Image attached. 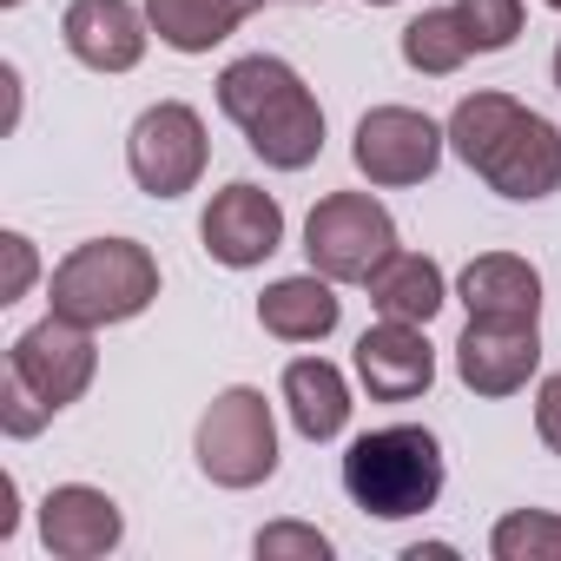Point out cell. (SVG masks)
<instances>
[{"mask_svg":"<svg viewBox=\"0 0 561 561\" xmlns=\"http://www.w3.org/2000/svg\"><path fill=\"white\" fill-rule=\"evenodd\" d=\"M119 535H126V515H119V502L106 489H93V482L47 489V502H41V541H47V554H60V561H100V554L119 548Z\"/></svg>","mask_w":561,"mask_h":561,"instance_id":"4fadbf2b","label":"cell"},{"mask_svg":"<svg viewBox=\"0 0 561 561\" xmlns=\"http://www.w3.org/2000/svg\"><path fill=\"white\" fill-rule=\"evenodd\" d=\"M285 410H291V423H298L305 443L344 436V423H351V383H344V370L324 364V357H291L285 364Z\"/></svg>","mask_w":561,"mask_h":561,"instance_id":"e0dca14e","label":"cell"},{"mask_svg":"<svg viewBox=\"0 0 561 561\" xmlns=\"http://www.w3.org/2000/svg\"><path fill=\"white\" fill-rule=\"evenodd\" d=\"M469 54H476V41H469V27H462V14H456V8H423V14L403 27V67H410V73H423V80L456 73Z\"/></svg>","mask_w":561,"mask_h":561,"instance_id":"ffe728a7","label":"cell"},{"mask_svg":"<svg viewBox=\"0 0 561 561\" xmlns=\"http://www.w3.org/2000/svg\"><path fill=\"white\" fill-rule=\"evenodd\" d=\"M198 469L218 489H257L277 476V423L264 390L231 383L211 397V410L198 416Z\"/></svg>","mask_w":561,"mask_h":561,"instance_id":"5b68a950","label":"cell"},{"mask_svg":"<svg viewBox=\"0 0 561 561\" xmlns=\"http://www.w3.org/2000/svg\"><path fill=\"white\" fill-rule=\"evenodd\" d=\"M0 8H21V0H0Z\"/></svg>","mask_w":561,"mask_h":561,"instance_id":"4dcf8cb0","label":"cell"},{"mask_svg":"<svg viewBox=\"0 0 561 561\" xmlns=\"http://www.w3.org/2000/svg\"><path fill=\"white\" fill-rule=\"evenodd\" d=\"M146 21L172 54H211L218 41H231L238 21H251L238 0H146Z\"/></svg>","mask_w":561,"mask_h":561,"instance_id":"d6986e66","label":"cell"},{"mask_svg":"<svg viewBox=\"0 0 561 561\" xmlns=\"http://www.w3.org/2000/svg\"><path fill=\"white\" fill-rule=\"evenodd\" d=\"M159 298V257L139 238H87L54 264L47 305L87 331L106 324H133L146 305Z\"/></svg>","mask_w":561,"mask_h":561,"instance_id":"3957f363","label":"cell"},{"mask_svg":"<svg viewBox=\"0 0 561 561\" xmlns=\"http://www.w3.org/2000/svg\"><path fill=\"white\" fill-rule=\"evenodd\" d=\"M443 133H449V152L489 192L522 198V205L561 192V133L541 113H528L522 100H508V93H469L449 113Z\"/></svg>","mask_w":561,"mask_h":561,"instance_id":"6da1fadb","label":"cell"},{"mask_svg":"<svg viewBox=\"0 0 561 561\" xmlns=\"http://www.w3.org/2000/svg\"><path fill=\"white\" fill-rule=\"evenodd\" d=\"M238 8H244V14H257V8H264V0H238Z\"/></svg>","mask_w":561,"mask_h":561,"instance_id":"83f0119b","label":"cell"},{"mask_svg":"<svg viewBox=\"0 0 561 561\" xmlns=\"http://www.w3.org/2000/svg\"><path fill=\"white\" fill-rule=\"evenodd\" d=\"M370 305L377 318H403V324H430L443 305H449V285H443V264L423 257V251H390L377 271H370Z\"/></svg>","mask_w":561,"mask_h":561,"instance_id":"ac0fdd59","label":"cell"},{"mask_svg":"<svg viewBox=\"0 0 561 561\" xmlns=\"http://www.w3.org/2000/svg\"><path fill=\"white\" fill-rule=\"evenodd\" d=\"M364 8H397V0H364Z\"/></svg>","mask_w":561,"mask_h":561,"instance_id":"f546056e","label":"cell"},{"mask_svg":"<svg viewBox=\"0 0 561 561\" xmlns=\"http://www.w3.org/2000/svg\"><path fill=\"white\" fill-rule=\"evenodd\" d=\"M554 87H561V47H554Z\"/></svg>","mask_w":561,"mask_h":561,"instance_id":"f1b7e54d","label":"cell"},{"mask_svg":"<svg viewBox=\"0 0 561 561\" xmlns=\"http://www.w3.org/2000/svg\"><path fill=\"white\" fill-rule=\"evenodd\" d=\"M489 554L495 561H561V515L548 508H515L489 528Z\"/></svg>","mask_w":561,"mask_h":561,"instance_id":"44dd1931","label":"cell"},{"mask_svg":"<svg viewBox=\"0 0 561 561\" xmlns=\"http://www.w3.org/2000/svg\"><path fill=\"white\" fill-rule=\"evenodd\" d=\"M449 554H456V548H449V541H436V548H410L403 561H449Z\"/></svg>","mask_w":561,"mask_h":561,"instance_id":"4316f807","label":"cell"},{"mask_svg":"<svg viewBox=\"0 0 561 561\" xmlns=\"http://www.w3.org/2000/svg\"><path fill=\"white\" fill-rule=\"evenodd\" d=\"M8 370L60 416L67 403H80L87 397V383H93V370H100V351H93V331L87 324H73V318H60V311H47L34 331H21L14 337V351H8Z\"/></svg>","mask_w":561,"mask_h":561,"instance_id":"9c48e42d","label":"cell"},{"mask_svg":"<svg viewBox=\"0 0 561 561\" xmlns=\"http://www.w3.org/2000/svg\"><path fill=\"white\" fill-rule=\"evenodd\" d=\"M443 146L449 133L416 113V106H370L357 119V139H351V159L370 185H423L436 165H443Z\"/></svg>","mask_w":561,"mask_h":561,"instance_id":"ba28073f","label":"cell"},{"mask_svg":"<svg viewBox=\"0 0 561 561\" xmlns=\"http://www.w3.org/2000/svg\"><path fill=\"white\" fill-rule=\"evenodd\" d=\"M205 159H211V139H205V119L185 100H159L133 119L126 165H133V185L146 198H185L205 179Z\"/></svg>","mask_w":561,"mask_h":561,"instance_id":"52a82bcc","label":"cell"},{"mask_svg":"<svg viewBox=\"0 0 561 561\" xmlns=\"http://www.w3.org/2000/svg\"><path fill=\"white\" fill-rule=\"evenodd\" d=\"M344 489L377 522H410V515L436 508V495H443V443H436V430H423V423L364 430L344 449Z\"/></svg>","mask_w":561,"mask_h":561,"instance_id":"277c9868","label":"cell"},{"mask_svg":"<svg viewBox=\"0 0 561 561\" xmlns=\"http://www.w3.org/2000/svg\"><path fill=\"white\" fill-rule=\"evenodd\" d=\"M548 8H554V14H561V0H548Z\"/></svg>","mask_w":561,"mask_h":561,"instance_id":"1f68e13d","label":"cell"},{"mask_svg":"<svg viewBox=\"0 0 561 561\" xmlns=\"http://www.w3.org/2000/svg\"><path fill=\"white\" fill-rule=\"evenodd\" d=\"M41 423H54V410L8 370V377H0V430H8V436H41Z\"/></svg>","mask_w":561,"mask_h":561,"instance_id":"cb8c5ba5","label":"cell"},{"mask_svg":"<svg viewBox=\"0 0 561 561\" xmlns=\"http://www.w3.org/2000/svg\"><path fill=\"white\" fill-rule=\"evenodd\" d=\"M541 364V331L515 318H469L456 337V377L476 397H515Z\"/></svg>","mask_w":561,"mask_h":561,"instance_id":"8fae6325","label":"cell"},{"mask_svg":"<svg viewBox=\"0 0 561 561\" xmlns=\"http://www.w3.org/2000/svg\"><path fill=\"white\" fill-rule=\"evenodd\" d=\"M218 113L271 172H305L324 152V106L305 73L277 54H244L218 73Z\"/></svg>","mask_w":561,"mask_h":561,"instance_id":"7a4b0ae2","label":"cell"},{"mask_svg":"<svg viewBox=\"0 0 561 561\" xmlns=\"http://www.w3.org/2000/svg\"><path fill=\"white\" fill-rule=\"evenodd\" d=\"M0 251H8V285H0V305H14L34 285V238L27 231H8V238H0Z\"/></svg>","mask_w":561,"mask_h":561,"instance_id":"d4e9b609","label":"cell"},{"mask_svg":"<svg viewBox=\"0 0 561 561\" xmlns=\"http://www.w3.org/2000/svg\"><path fill=\"white\" fill-rule=\"evenodd\" d=\"M60 41L93 73H133L146 60L152 21L133 8V0H73V8L60 14Z\"/></svg>","mask_w":561,"mask_h":561,"instance_id":"7c38bea8","label":"cell"},{"mask_svg":"<svg viewBox=\"0 0 561 561\" xmlns=\"http://www.w3.org/2000/svg\"><path fill=\"white\" fill-rule=\"evenodd\" d=\"M357 383L377 397V403H410L436 383V351L423 337V324H403V318H383L357 337Z\"/></svg>","mask_w":561,"mask_h":561,"instance_id":"5bb4252c","label":"cell"},{"mask_svg":"<svg viewBox=\"0 0 561 561\" xmlns=\"http://www.w3.org/2000/svg\"><path fill=\"white\" fill-rule=\"evenodd\" d=\"M456 298L469 305V318H515V324H541V271L515 251H482L462 264Z\"/></svg>","mask_w":561,"mask_h":561,"instance_id":"9a60e30c","label":"cell"},{"mask_svg":"<svg viewBox=\"0 0 561 561\" xmlns=\"http://www.w3.org/2000/svg\"><path fill=\"white\" fill-rule=\"evenodd\" d=\"M535 436L561 456V370L541 377V390H535Z\"/></svg>","mask_w":561,"mask_h":561,"instance_id":"484cf974","label":"cell"},{"mask_svg":"<svg viewBox=\"0 0 561 561\" xmlns=\"http://www.w3.org/2000/svg\"><path fill=\"white\" fill-rule=\"evenodd\" d=\"M344 305L331 291L324 271H305V277H277V285L257 298V324L277 337V344H324L337 331Z\"/></svg>","mask_w":561,"mask_h":561,"instance_id":"2e32d148","label":"cell"},{"mask_svg":"<svg viewBox=\"0 0 561 561\" xmlns=\"http://www.w3.org/2000/svg\"><path fill=\"white\" fill-rule=\"evenodd\" d=\"M305 251L331 285H370V271L397 251V225L370 192H331L305 218Z\"/></svg>","mask_w":561,"mask_h":561,"instance_id":"8992f818","label":"cell"},{"mask_svg":"<svg viewBox=\"0 0 561 561\" xmlns=\"http://www.w3.org/2000/svg\"><path fill=\"white\" fill-rule=\"evenodd\" d=\"M198 238H205V251L225 271H251V264H264L277 244H285V205L238 179V185L211 192V205L198 218Z\"/></svg>","mask_w":561,"mask_h":561,"instance_id":"30bf717a","label":"cell"},{"mask_svg":"<svg viewBox=\"0 0 561 561\" xmlns=\"http://www.w3.org/2000/svg\"><path fill=\"white\" fill-rule=\"evenodd\" d=\"M257 561H331V535H318L305 522H271L257 535Z\"/></svg>","mask_w":561,"mask_h":561,"instance_id":"603a6c76","label":"cell"},{"mask_svg":"<svg viewBox=\"0 0 561 561\" xmlns=\"http://www.w3.org/2000/svg\"><path fill=\"white\" fill-rule=\"evenodd\" d=\"M456 14H462L476 54H502L522 34V0H456Z\"/></svg>","mask_w":561,"mask_h":561,"instance_id":"7402d4cb","label":"cell"}]
</instances>
